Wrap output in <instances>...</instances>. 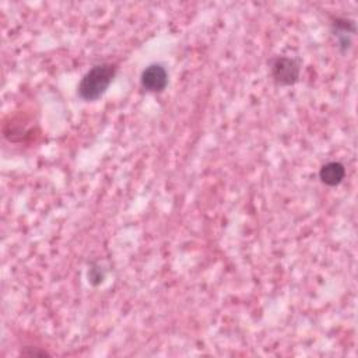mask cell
I'll list each match as a JSON object with an SVG mask.
<instances>
[{
	"instance_id": "6da1fadb",
	"label": "cell",
	"mask_w": 358,
	"mask_h": 358,
	"mask_svg": "<svg viewBox=\"0 0 358 358\" xmlns=\"http://www.w3.org/2000/svg\"><path fill=\"white\" fill-rule=\"evenodd\" d=\"M116 74V66L101 63L91 67L81 78L77 92L84 101H95L103 95Z\"/></svg>"
},
{
	"instance_id": "7a4b0ae2",
	"label": "cell",
	"mask_w": 358,
	"mask_h": 358,
	"mask_svg": "<svg viewBox=\"0 0 358 358\" xmlns=\"http://www.w3.org/2000/svg\"><path fill=\"white\" fill-rule=\"evenodd\" d=\"M301 63L298 59L277 56L271 62V77L278 85H292L298 81Z\"/></svg>"
},
{
	"instance_id": "3957f363",
	"label": "cell",
	"mask_w": 358,
	"mask_h": 358,
	"mask_svg": "<svg viewBox=\"0 0 358 358\" xmlns=\"http://www.w3.org/2000/svg\"><path fill=\"white\" fill-rule=\"evenodd\" d=\"M141 85L150 92H161L168 84V73L161 64H150L141 73Z\"/></svg>"
},
{
	"instance_id": "277c9868",
	"label": "cell",
	"mask_w": 358,
	"mask_h": 358,
	"mask_svg": "<svg viewBox=\"0 0 358 358\" xmlns=\"http://www.w3.org/2000/svg\"><path fill=\"white\" fill-rule=\"evenodd\" d=\"M320 180L327 186H337L345 176V169L340 162H327L319 171Z\"/></svg>"
}]
</instances>
